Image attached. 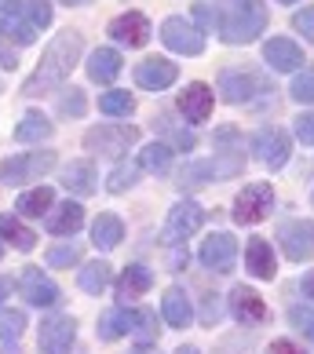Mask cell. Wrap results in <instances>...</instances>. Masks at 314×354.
I'll use <instances>...</instances> for the list:
<instances>
[{
  "mask_svg": "<svg viewBox=\"0 0 314 354\" xmlns=\"http://www.w3.org/2000/svg\"><path fill=\"white\" fill-rule=\"evenodd\" d=\"M161 41L179 51V55H201L205 51V37L198 26H190L187 19H165L161 22Z\"/></svg>",
  "mask_w": 314,
  "mask_h": 354,
  "instance_id": "obj_7",
  "label": "cell"
},
{
  "mask_svg": "<svg viewBox=\"0 0 314 354\" xmlns=\"http://www.w3.org/2000/svg\"><path fill=\"white\" fill-rule=\"evenodd\" d=\"M121 55H117L113 48H95L88 55V77L95 84H110V81H117V77H121Z\"/></svg>",
  "mask_w": 314,
  "mask_h": 354,
  "instance_id": "obj_19",
  "label": "cell"
},
{
  "mask_svg": "<svg viewBox=\"0 0 314 354\" xmlns=\"http://www.w3.org/2000/svg\"><path fill=\"white\" fill-rule=\"evenodd\" d=\"M136 139H139L136 124H99V128H91V132L84 136V147L117 157V153H124L128 147H132Z\"/></svg>",
  "mask_w": 314,
  "mask_h": 354,
  "instance_id": "obj_5",
  "label": "cell"
},
{
  "mask_svg": "<svg viewBox=\"0 0 314 354\" xmlns=\"http://www.w3.org/2000/svg\"><path fill=\"white\" fill-rule=\"evenodd\" d=\"M289 322H293V329H299L307 339H314V310L311 307H293L289 310Z\"/></svg>",
  "mask_w": 314,
  "mask_h": 354,
  "instance_id": "obj_41",
  "label": "cell"
},
{
  "mask_svg": "<svg viewBox=\"0 0 314 354\" xmlns=\"http://www.w3.org/2000/svg\"><path fill=\"white\" fill-rule=\"evenodd\" d=\"M51 136H55V124H51L41 110H30L19 121V128H15L19 142H41V139H51Z\"/></svg>",
  "mask_w": 314,
  "mask_h": 354,
  "instance_id": "obj_26",
  "label": "cell"
},
{
  "mask_svg": "<svg viewBox=\"0 0 314 354\" xmlns=\"http://www.w3.org/2000/svg\"><path fill=\"white\" fill-rule=\"evenodd\" d=\"M62 4H70V8H77V4H91V0H62Z\"/></svg>",
  "mask_w": 314,
  "mask_h": 354,
  "instance_id": "obj_50",
  "label": "cell"
},
{
  "mask_svg": "<svg viewBox=\"0 0 314 354\" xmlns=\"http://www.w3.org/2000/svg\"><path fill=\"white\" fill-rule=\"evenodd\" d=\"M95 165L91 161H73L62 168V187L73 190L77 198H88V194H95Z\"/></svg>",
  "mask_w": 314,
  "mask_h": 354,
  "instance_id": "obj_20",
  "label": "cell"
},
{
  "mask_svg": "<svg viewBox=\"0 0 314 354\" xmlns=\"http://www.w3.org/2000/svg\"><path fill=\"white\" fill-rule=\"evenodd\" d=\"M270 205H274V190L267 183H248L238 194V201H234V219H238L241 227H256L259 219H267Z\"/></svg>",
  "mask_w": 314,
  "mask_h": 354,
  "instance_id": "obj_4",
  "label": "cell"
},
{
  "mask_svg": "<svg viewBox=\"0 0 314 354\" xmlns=\"http://www.w3.org/2000/svg\"><path fill=\"white\" fill-rule=\"evenodd\" d=\"M230 314H234V318H238L241 325H256V322L267 318V304L252 292V288L238 285V288L230 292Z\"/></svg>",
  "mask_w": 314,
  "mask_h": 354,
  "instance_id": "obj_18",
  "label": "cell"
},
{
  "mask_svg": "<svg viewBox=\"0 0 314 354\" xmlns=\"http://www.w3.org/2000/svg\"><path fill=\"white\" fill-rule=\"evenodd\" d=\"M19 212L22 216H33V219H41L48 208H51V187H37V190H26L22 198H19Z\"/></svg>",
  "mask_w": 314,
  "mask_h": 354,
  "instance_id": "obj_30",
  "label": "cell"
},
{
  "mask_svg": "<svg viewBox=\"0 0 314 354\" xmlns=\"http://www.w3.org/2000/svg\"><path fill=\"white\" fill-rule=\"evenodd\" d=\"M77 339V322L70 314H55L41 325V336H37V351L41 354H70Z\"/></svg>",
  "mask_w": 314,
  "mask_h": 354,
  "instance_id": "obj_6",
  "label": "cell"
},
{
  "mask_svg": "<svg viewBox=\"0 0 314 354\" xmlns=\"http://www.w3.org/2000/svg\"><path fill=\"white\" fill-rule=\"evenodd\" d=\"M270 354H299V347L293 344V339H274V344H270Z\"/></svg>",
  "mask_w": 314,
  "mask_h": 354,
  "instance_id": "obj_46",
  "label": "cell"
},
{
  "mask_svg": "<svg viewBox=\"0 0 314 354\" xmlns=\"http://www.w3.org/2000/svg\"><path fill=\"white\" fill-rule=\"evenodd\" d=\"M293 99L296 102H314V66L293 77Z\"/></svg>",
  "mask_w": 314,
  "mask_h": 354,
  "instance_id": "obj_39",
  "label": "cell"
},
{
  "mask_svg": "<svg viewBox=\"0 0 314 354\" xmlns=\"http://www.w3.org/2000/svg\"><path fill=\"white\" fill-rule=\"evenodd\" d=\"M281 248L293 263H304L314 256V223L311 219H293L281 227Z\"/></svg>",
  "mask_w": 314,
  "mask_h": 354,
  "instance_id": "obj_10",
  "label": "cell"
},
{
  "mask_svg": "<svg viewBox=\"0 0 314 354\" xmlns=\"http://www.w3.org/2000/svg\"><path fill=\"white\" fill-rule=\"evenodd\" d=\"M150 285H154V274L142 263H132L121 274V281H117V299H139Z\"/></svg>",
  "mask_w": 314,
  "mask_h": 354,
  "instance_id": "obj_25",
  "label": "cell"
},
{
  "mask_svg": "<svg viewBox=\"0 0 314 354\" xmlns=\"http://www.w3.org/2000/svg\"><path fill=\"white\" fill-rule=\"evenodd\" d=\"M26 329V314L22 310H0V339L4 344H15Z\"/></svg>",
  "mask_w": 314,
  "mask_h": 354,
  "instance_id": "obj_37",
  "label": "cell"
},
{
  "mask_svg": "<svg viewBox=\"0 0 314 354\" xmlns=\"http://www.w3.org/2000/svg\"><path fill=\"white\" fill-rule=\"evenodd\" d=\"M81 48H84L81 33H77V30H62L55 41L48 44L44 55H41L33 77L22 84V95L33 99V95H48L51 88H59V84L70 77V70L77 66V59H81Z\"/></svg>",
  "mask_w": 314,
  "mask_h": 354,
  "instance_id": "obj_1",
  "label": "cell"
},
{
  "mask_svg": "<svg viewBox=\"0 0 314 354\" xmlns=\"http://www.w3.org/2000/svg\"><path fill=\"white\" fill-rule=\"evenodd\" d=\"M84 91L81 88H70V91H62V99H59V113L62 117H81L84 113Z\"/></svg>",
  "mask_w": 314,
  "mask_h": 354,
  "instance_id": "obj_40",
  "label": "cell"
},
{
  "mask_svg": "<svg viewBox=\"0 0 314 354\" xmlns=\"http://www.w3.org/2000/svg\"><path fill=\"white\" fill-rule=\"evenodd\" d=\"M299 288H304V296H307V299H314V270L304 278V285H299Z\"/></svg>",
  "mask_w": 314,
  "mask_h": 354,
  "instance_id": "obj_47",
  "label": "cell"
},
{
  "mask_svg": "<svg viewBox=\"0 0 314 354\" xmlns=\"http://www.w3.org/2000/svg\"><path fill=\"white\" fill-rule=\"evenodd\" d=\"M77 281H81V288L88 296H99L102 288L110 285V263H102V259H95V263H88L81 274H77Z\"/></svg>",
  "mask_w": 314,
  "mask_h": 354,
  "instance_id": "obj_29",
  "label": "cell"
},
{
  "mask_svg": "<svg viewBox=\"0 0 314 354\" xmlns=\"http://www.w3.org/2000/svg\"><path fill=\"white\" fill-rule=\"evenodd\" d=\"M110 37H117V41L128 44V48H142L150 41V22H147V15H139V11H128V15H117L110 22Z\"/></svg>",
  "mask_w": 314,
  "mask_h": 354,
  "instance_id": "obj_16",
  "label": "cell"
},
{
  "mask_svg": "<svg viewBox=\"0 0 314 354\" xmlns=\"http://www.w3.org/2000/svg\"><path fill=\"white\" fill-rule=\"evenodd\" d=\"M179 110H183L187 121L205 124L208 117H212V91H208V84H201V81L187 84V91L179 95Z\"/></svg>",
  "mask_w": 314,
  "mask_h": 354,
  "instance_id": "obj_17",
  "label": "cell"
},
{
  "mask_svg": "<svg viewBox=\"0 0 314 354\" xmlns=\"http://www.w3.org/2000/svg\"><path fill=\"white\" fill-rule=\"evenodd\" d=\"M216 30L227 44H248L267 30L264 0H216Z\"/></svg>",
  "mask_w": 314,
  "mask_h": 354,
  "instance_id": "obj_2",
  "label": "cell"
},
{
  "mask_svg": "<svg viewBox=\"0 0 314 354\" xmlns=\"http://www.w3.org/2000/svg\"><path fill=\"white\" fill-rule=\"evenodd\" d=\"M139 168L142 165H136V161H121L110 172V179H107V187H110V194H124V190H132L136 183H139Z\"/></svg>",
  "mask_w": 314,
  "mask_h": 354,
  "instance_id": "obj_31",
  "label": "cell"
},
{
  "mask_svg": "<svg viewBox=\"0 0 314 354\" xmlns=\"http://www.w3.org/2000/svg\"><path fill=\"white\" fill-rule=\"evenodd\" d=\"M201 205H194V201H179L172 212H168V223H165V241L168 245H176V241H187L190 234H198L201 227Z\"/></svg>",
  "mask_w": 314,
  "mask_h": 354,
  "instance_id": "obj_11",
  "label": "cell"
},
{
  "mask_svg": "<svg viewBox=\"0 0 314 354\" xmlns=\"http://www.w3.org/2000/svg\"><path fill=\"white\" fill-rule=\"evenodd\" d=\"M55 168V153L51 150H41V153H15L11 161L0 165V179L4 183H33L41 179L44 172Z\"/></svg>",
  "mask_w": 314,
  "mask_h": 354,
  "instance_id": "obj_3",
  "label": "cell"
},
{
  "mask_svg": "<svg viewBox=\"0 0 314 354\" xmlns=\"http://www.w3.org/2000/svg\"><path fill=\"white\" fill-rule=\"evenodd\" d=\"M267 84L259 81V77L245 73V70H223V77H219V95H223L227 102H248L256 95V91H264Z\"/></svg>",
  "mask_w": 314,
  "mask_h": 354,
  "instance_id": "obj_14",
  "label": "cell"
},
{
  "mask_svg": "<svg viewBox=\"0 0 314 354\" xmlns=\"http://www.w3.org/2000/svg\"><path fill=\"white\" fill-rule=\"evenodd\" d=\"M201 263L208 267V270H216V274H227V270H234V259H238V241L230 238V234H208V238L201 241Z\"/></svg>",
  "mask_w": 314,
  "mask_h": 354,
  "instance_id": "obj_9",
  "label": "cell"
},
{
  "mask_svg": "<svg viewBox=\"0 0 314 354\" xmlns=\"http://www.w3.org/2000/svg\"><path fill=\"white\" fill-rule=\"evenodd\" d=\"M0 238L11 241L19 252H30V248L37 245V234H33L30 227H22L15 216H0Z\"/></svg>",
  "mask_w": 314,
  "mask_h": 354,
  "instance_id": "obj_28",
  "label": "cell"
},
{
  "mask_svg": "<svg viewBox=\"0 0 314 354\" xmlns=\"http://www.w3.org/2000/svg\"><path fill=\"white\" fill-rule=\"evenodd\" d=\"M22 296L30 299L33 307H55L59 304V285L48 278V274H41V267H26L22 270Z\"/></svg>",
  "mask_w": 314,
  "mask_h": 354,
  "instance_id": "obj_13",
  "label": "cell"
},
{
  "mask_svg": "<svg viewBox=\"0 0 314 354\" xmlns=\"http://www.w3.org/2000/svg\"><path fill=\"white\" fill-rule=\"evenodd\" d=\"M124 333H132V310L124 307H113L99 318V339H107V344H113V339H121Z\"/></svg>",
  "mask_w": 314,
  "mask_h": 354,
  "instance_id": "obj_27",
  "label": "cell"
},
{
  "mask_svg": "<svg viewBox=\"0 0 314 354\" xmlns=\"http://www.w3.org/2000/svg\"><path fill=\"white\" fill-rule=\"evenodd\" d=\"M0 256H4V248H0Z\"/></svg>",
  "mask_w": 314,
  "mask_h": 354,
  "instance_id": "obj_53",
  "label": "cell"
},
{
  "mask_svg": "<svg viewBox=\"0 0 314 354\" xmlns=\"http://www.w3.org/2000/svg\"><path fill=\"white\" fill-rule=\"evenodd\" d=\"M176 77H179V66H176V62L157 59V55L142 59L139 66H136V84L147 88V91H165V88H172Z\"/></svg>",
  "mask_w": 314,
  "mask_h": 354,
  "instance_id": "obj_12",
  "label": "cell"
},
{
  "mask_svg": "<svg viewBox=\"0 0 314 354\" xmlns=\"http://www.w3.org/2000/svg\"><path fill=\"white\" fill-rule=\"evenodd\" d=\"M0 354H19V347L15 344H4V351H0Z\"/></svg>",
  "mask_w": 314,
  "mask_h": 354,
  "instance_id": "obj_49",
  "label": "cell"
},
{
  "mask_svg": "<svg viewBox=\"0 0 314 354\" xmlns=\"http://www.w3.org/2000/svg\"><path fill=\"white\" fill-rule=\"evenodd\" d=\"M8 292H11V281L0 278V299H8Z\"/></svg>",
  "mask_w": 314,
  "mask_h": 354,
  "instance_id": "obj_48",
  "label": "cell"
},
{
  "mask_svg": "<svg viewBox=\"0 0 314 354\" xmlns=\"http://www.w3.org/2000/svg\"><path fill=\"white\" fill-rule=\"evenodd\" d=\"M161 314H165V322L172 325V329H187L190 318H194V307H190L187 292H183V288H176V285L168 288L165 299H161Z\"/></svg>",
  "mask_w": 314,
  "mask_h": 354,
  "instance_id": "obj_21",
  "label": "cell"
},
{
  "mask_svg": "<svg viewBox=\"0 0 314 354\" xmlns=\"http://www.w3.org/2000/svg\"><path fill=\"white\" fill-rule=\"evenodd\" d=\"M132 336H136V344H154L157 339V318H154V310H132Z\"/></svg>",
  "mask_w": 314,
  "mask_h": 354,
  "instance_id": "obj_33",
  "label": "cell"
},
{
  "mask_svg": "<svg viewBox=\"0 0 314 354\" xmlns=\"http://www.w3.org/2000/svg\"><path fill=\"white\" fill-rule=\"evenodd\" d=\"M121 238H124V223L117 219L113 212H102L95 223H91V241H95V248H117L121 245Z\"/></svg>",
  "mask_w": 314,
  "mask_h": 354,
  "instance_id": "obj_24",
  "label": "cell"
},
{
  "mask_svg": "<svg viewBox=\"0 0 314 354\" xmlns=\"http://www.w3.org/2000/svg\"><path fill=\"white\" fill-rule=\"evenodd\" d=\"M22 19L33 26V30H44V26H51V4L48 0H26L22 4Z\"/></svg>",
  "mask_w": 314,
  "mask_h": 354,
  "instance_id": "obj_38",
  "label": "cell"
},
{
  "mask_svg": "<svg viewBox=\"0 0 314 354\" xmlns=\"http://www.w3.org/2000/svg\"><path fill=\"white\" fill-rule=\"evenodd\" d=\"M176 354H198V347H179Z\"/></svg>",
  "mask_w": 314,
  "mask_h": 354,
  "instance_id": "obj_51",
  "label": "cell"
},
{
  "mask_svg": "<svg viewBox=\"0 0 314 354\" xmlns=\"http://www.w3.org/2000/svg\"><path fill=\"white\" fill-rule=\"evenodd\" d=\"M264 59L274 70L293 73V70L304 66V48H299L296 41H289V37H270V41L264 44Z\"/></svg>",
  "mask_w": 314,
  "mask_h": 354,
  "instance_id": "obj_15",
  "label": "cell"
},
{
  "mask_svg": "<svg viewBox=\"0 0 314 354\" xmlns=\"http://www.w3.org/2000/svg\"><path fill=\"white\" fill-rule=\"evenodd\" d=\"M245 267L256 274V278H264V281H270L274 278V252H270V245L264 241V238H252L245 245Z\"/></svg>",
  "mask_w": 314,
  "mask_h": 354,
  "instance_id": "obj_22",
  "label": "cell"
},
{
  "mask_svg": "<svg viewBox=\"0 0 314 354\" xmlns=\"http://www.w3.org/2000/svg\"><path fill=\"white\" fill-rule=\"evenodd\" d=\"M296 136H299V142H314V110L296 117Z\"/></svg>",
  "mask_w": 314,
  "mask_h": 354,
  "instance_id": "obj_44",
  "label": "cell"
},
{
  "mask_svg": "<svg viewBox=\"0 0 314 354\" xmlns=\"http://www.w3.org/2000/svg\"><path fill=\"white\" fill-rule=\"evenodd\" d=\"M0 33H4L8 41H15V44H33L37 41V30L26 19H4L0 22Z\"/></svg>",
  "mask_w": 314,
  "mask_h": 354,
  "instance_id": "obj_35",
  "label": "cell"
},
{
  "mask_svg": "<svg viewBox=\"0 0 314 354\" xmlns=\"http://www.w3.org/2000/svg\"><path fill=\"white\" fill-rule=\"evenodd\" d=\"M81 223H84V208L77 201H66V205H59L55 212L48 216V230L59 234V238H70V234L81 230Z\"/></svg>",
  "mask_w": 314,
  "mask_h": 354,
  "instance_id": "obj_23",
  "label": "cell"
},
{
  "mask_svg": "<svg viewBox=\"0 0 314 354\" xmlns=\"http://www.w3.org/2000/svg\"><path fill=\"white\" fill-rule=\"evenodd\" d=\"M194 19H198L205 30H212V26H216V15H212V8H208V4H194Z\"/></svg>",
  "mask_w": 314,
  "mask_h": 354,
  "instance_id": "obj_45",
  "label": "cell"
},
{
  "mask_svg": "<svg viewBox=\"0 0 314 354\" xmlns=\"http://www.w3.org/2000/svg\"><path fill=\"white\" fill-rule=\"evenodd\" d=\"M281 4H293V0H281Z\"/></svg>",
  "mask_w": 314,
  "mask_h": 354,
  "instance_id": "obj_52",
  "label": "cell"
},
{
  "mask_svg": "<svg viewBox=\"0 0 314 354\" xmlns=\"http://www.w3.org/2000/svg\"><path fill=\"white\" fill-rule=\"evenodd\" d=\"M73 263H81V245L77 241H62L48 248V267H73Z\"/></svg>",
  "mask_w": 314,
  "mask_h": 354,
  "instance_id": "obj_36",
  "label": "cell"
},
{
  "mask_svg": "<svg viewBox=\"0 0 314 354\" xmlns=\"http://www.w3.org/2000/svg\"><path fill=\"white\" fill-rule=\"evenodd\" d=\"M0 66H4V70H15V66H19V51L8 44L4 33H0Z\"/></svg>",
  "mask_w": 314,
  "mask_h": 354,
  "instance_id": "obj_43",
  "label": "cell"
},
{
  "mask_svg": "<svg viewBox=\"0 0 314 354\" xmlns=\"http://www.w3.org/2000/svg\"><path fill=\"white\" fill-rule=\"evenodd\" d=\"M293 26H296V30H299V33H304L307 41L314 44V8H304V11H296Z\"/></svg>",
  "mask_w": 314,
  "mask_h": 354,
  "instance_id": "obj_42",
  "label": "cell"
},
{
  "mask_svg": "<svg viewBox=\"0 0 314 354\" xmlns=\"http://www.w3.org/2000/svg\"><path fill=\"white\" fill-rule=\"evenodd\" d=\"M147 172H168V165H172V147L168 142H150L147 150H142V161H139Z\"/></svg>",
  "mask_w": 314,
  "mask_h": 354,
  "instance_id": "obj_32",
  "label": "cell"
},
{
  "mask_svg": "<svg viewBox=\"0 0 314 354\" xmlns=\"http://www.w3.org/2000/svg\"><path fill=\"white\" fill-rule=\"evenodd\" d=\"M99 110L110 113V117H124L136 110V99L128 95V91H107V95H99Z\"/></svg>",
  "mask_w": 314,
  "mask_h": 354,
  "instance_id": "obj_34",
  "label": "cell"
},
{
  "mask_svg": "<svg viewBox=\"0 0 314 354\" xmlns=\"http://www.w3.org/2000/svg\"><path fill=\"white\" fill-rule=\"evenodd\" d=\"M252 150L259 153V161L267 168H285V161H289V153H293V142L281 128H259L252 136Z\"/></svg>",
  "mask_w": 314,
  "mask_h": 354,
  "instance_id": "obj_8",
  "label": "cell"
}]
</instances>
